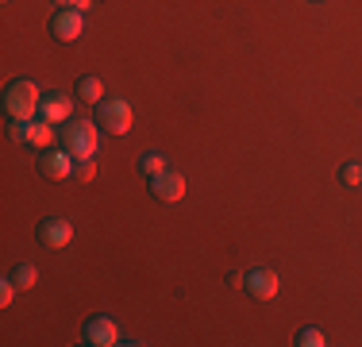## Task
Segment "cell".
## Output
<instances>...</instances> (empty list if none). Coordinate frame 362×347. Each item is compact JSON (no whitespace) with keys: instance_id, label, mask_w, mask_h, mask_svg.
Listing matches in <instances>:
<instances>
[{"instance_id":"cell-20","label":"cell","mask_w":362,"mask_h":347,"mask_svg":"<svg viewBox=\"0 0 362 347\" xmlns=\"http://www.w3.org/2000/svg\"><path fill=\"white\" fill-rule=\"evenodd\" d=\"M54 4H70V0H54Z\"/></svg>"},{"instance_id":"cell-12","label":"cell","mask_w":362,"mask_h":347,"mask_svg":"<svg viewBox=\"0 0 362 347\" xmlns=\"http://www.w3.org/2000/svg\"><path fill=\"white\" fill-rule=\"evenodd\" d=\"M77 97L81 101H89V104H100L105 101V81H100V77H77Z\"/></svg>"},{"instance_id":"cell-1","label":"cell","mask_w":362,"mask_h":347,"mask_svg":"<svg viewBox=\"0 0 362 347\" xmlns=\"http://www.w3.org/2000/svg\"><path fill=\"white\" fill-rule=\"evenodd\" d=\"M97 120H77V124H62V132H58V147H66V151L74 154L77 162L81 159H93L97 154Z\"/></svg>"},{"instance_id":"cell-9","label":"cell","mask_w":362,"mask_h":347,"mask_svg":"<svg viewBox=\"0 0 362 347\" xmlns=\"http://www.w3.org/2000/svg\"><path fill=\"white\" fill-rule=\"evenodd\" d=\"M151 193L158 197V201H181V197H185V178H181L177 170H162L151 178Z\"/></svg>"},{"instance_id":"cell-7","label":"cell","mask_w":362,"mask_h":347,"mask_svg":"<svg viewBox=\"0 0 362 347\" xmlns=\"http://www.w3.org/2000/svg\"><path fill=\"white\" fill-rule=\"evenodd\" d=\"M81 340L89 347H112V343H119V328H116V320H108V317H93V320H85Z\"/></svg>"},{"instance_id":"cell-13","label":"cell","mask_w":362,"mask_h":347,"mask_svg":"<svg viewBox=\"0 0 362 347\" xmlns=\"http://www.w3.org/2000/svg\"><path fill=\"white\" fill-rule=\"evenodd\" d=\"M8 278H12L20 290H31V285L39 282V266H35V263H16L12 271H8Z\"/></svg>"},{"instance_id":"cell-10","label":"cell","mask_w":362,"mask_h":347,"mask_svg":"<svg viewBox=\"0 0 362 347\" xmlns=\"http://www.w3.org/2000/svg\"><path fill=\"white\" fill-rule=\"evenodd\" d=\"M74 112V101L66 97V93H47V97L39 101V116L47 120V124H62V120H70Z\"/></svg>"},{"instance_id":"cell-18","label":"cell","mask_w":362,"mask_h":347,"mask_svg":"<svg viewBox=\"0 0 362 347\" xmlns=\"http://www.w3.org/2000/svg\"><path fill=\"white\" fill-rule=\"evenodd\" d=\"M16 290H20V285L12 282V278H4V282H0V305H12V297H16Z\"/></svg>"},{"instance_id":"cell-15","label":"cell","mask_w":362,"mask_h":347,"mask_svg":"<svg viewBox=\"0 0 362 347\" xmlns=\"http://www.w3.org/2000/svg\"><path fill=\"white\" fill-rule=\"evenodd\" d=\"M293 343H297V347H324V332H320V328H300Z\"/></svg>"},{"instance_id":"cell-16","label":"cell","mask_w":362,"mask_h":347,"mask_svg":"<svg viewBox=\"0 0 362 347\" xmlns=\"http://www.w3.org/2000/svg\"><path fill=\"white\" fill-rule=\"evenodd\" d=\"M339 181H343V186H351V189H358L362 186V166H358V162H347V166L339 170Z\"/></svg>"},{"instance_id":"cell-14","label":"cell","mask_w":362,"mask_h":347,"mask_svg":"<svg viewBox=\"0 0 362 347\" xmlns=\"http://www.w3.org/2000/svg\"><path fill=\"white\" fill-rule=\"evenodd\" d=\"M166 170V159H162L158 151H143L139 154V174H146V178H154V174Z\"/></svg>"},{"instance_id":"cell-2","label":"cell","mask_w":362,"mask_h":347,"mask_svg":"<svg viewBox=\"0 0 362 347\" xmlns=\"http://www.w3.org/2000/svg\"><path fill=\"white\" fill-rule=\"evenodd\" d=\"M39 101H42L39 85L35 81H23V77L4 89V108H8V116H12V120H35Z\"/></svg>"},{"instance_id":"cell-4","label":"cell","mask_w":362,"mask_h":347,"mask_svg":"<svg viewBox=\"0 0 362 347\" xmlns=\"http://www.w3.org/2000/svg\"><path fill=\"white\" fill-rule=\"evenodd\" d=\"M81 31H85V16L77 12V8L62 4L54 16H50V35H54L58 42H74V39H81Z\"/></svg>"},{"instance_id":"cell-11","label":"cell","mask_w":362,"mask_h":347,"mask_svg":"<svg viewBox=\"0 0 362 347\" xmlns=\"http://www.w3.org/2000/svg\"><path fill=\"white\" fill-rule=\"evenodd\" d=\"M50 139H54V124H47V120H28V143L39 147V151H47Z\"/></svg>"},{"instance_id":"cell-17","label":"cell","mask_w":362,"mask_h":347,"mask_svg":"<svg viewBox=\"0 0 362 347\" xmlns=\"http://www.w3.org/2000/svg\"><path fill=\"white\" fill-rule=\"evenodd\" d=\"M93 174H97V166H93V159L74 162V178H77V181H93Z\"/></svg>"},{"instance_id":"cell-3","label":"cell","mask_w":362,"mask_h":347,"mask_svg":"<svg viewBox=\"0 0 362 347\" xmlns=\"http://www.w3.org/2000/svg\"><path fill=\"white\" fill-rule=\"evenodd\" d=\"M132 120H135V112L124 97H105L97 104V124L112 135H127L132 132Z\"/></svg>"},{"instance_id":"cell-8","label":"cell","mask_w":362,"mask_h":347,"mask_svg":"<svg viewBox=\"0 0 362 347\" xmlns=\"http://www.w3.org/2000/svg\"><path fill=\"white\" fill-rule=\"evenodd\" d=\"M278 274H274V271H247L243 274V290L247 293H251V297L255 301H274V297H278Z\"/></svg>"},{"instance_id":"cell-5","label":"cell","mask_w":362,"mask_h":347,"mask_svg":"<svg viewBox=\"0 0 362 347\" xmlns=\"http://www.w3.org/2000/svg\"><path fill=\"white\" fill-rule=\"evenodd\" d=\"M74 154L66 151V147H58V151H42L39 154V174L42 178H50V181H66V178H74Z\"/></svg>"},{"instance_id":"cell-19","label":"cell","mask_w":362,"mask_h":347,"mask_svg":"<svg viewBox=\"0 0 362 347\" xmlns=\"http://www.w3.org/2000/svg\"><path fill=\"white\" fill-rule=\"evenodd\" d=\"M70 8H77V12H89V8H93V0H70Z\"/></svg>"},{"instance_id":"cell-6","label":"cell","mask_w":362,"mask_h":347,"mask_svg":"<svg viewBox=\"0 0 362 347\" xmlns=\"http://www.w3.org/2000/svg\"><path fill=\"white\" fill-rule=\"evenodd\" d=\"M70 239H74V224L66 220V216H42V224H39V243L42 247L62 251V247H70Z\"/></svg>"}]
</instances>
